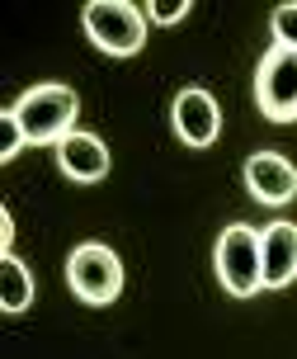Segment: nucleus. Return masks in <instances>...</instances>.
Here are the masks:
<instances>
[{
	"instance_id": "nucleus-1",
	"label": "nucleus",
	"mask_w": 297,
	"mask_h": 359,
	"mask_svg": "<svg viewBox=\"0 0 297 359\" xmlns=\"http://www.w3.org/2000/svg\"><path fill=\"white\" fill-rule=\"evenodd\" d=\"M10 114L19 118L29 147H57L76 133V118H81V95L62 81H43V86H29L19 95Z\"/></svg>"
},
{
	"instance_id": "nucleus-2",
	"label": "nucleus",
	"mask_w": 297,
	"mask_h": 359,
	"mask_svg": "<svg viewBox=\"0 0 297 359\" xmlns=\"http://www.w3.org/2000/svg\"><path fill=\"white\" fill-rule=\"evenodd\" d=\"M85 38L99 48L104 57H137L146 48V10L132 0H90L81 10Z\"/></svg>"
},
{
	"instance_id": "nucleus-3",
	"label": "nucleus",
	"mask_w": 297,
	"mask_h": 359,
	"mask_svg": "<svg viewBox=\"0 0 297 359\" xmlns=\"http://www.w3.org/2000/svg\"><path fill=\"white\" fill-rule=\"evenodd\" d=\"M212 269L217 284L231 298H255L264 288V255H260V232L250 222H227L217 246H212Z\"/></svg>"
},
{
	"instance_id": "nucleus-4",
	"label": "nucleus",
	"mask_w": 297,
	"mask_h": 359,
	"mask_svg": "<svg viewBox=\"0 0 297 359\" xmlns=\"http://www.w3.org/2000/svg\"><path fill=\"white\" fill-rule=\"evenodd\" d=\"M67 284L85 307H109L123 293V260L104 241H81L67 255Z\"/></svg>"
},
{
	"instance_id": "nucleus-5",
	"label": "nucleus",
	"mask_w": 297,
	"mask_h": 359,
	"mask_svg": "<svg viewBox=\"0 0 297 359\" xmlns=\"http://www.w3.org/2000/svg\"><path fill=\"white\" fill-rule=\"evenodd\" d=\"M255 109L269 123H297V53L269 48L255 67Z\"/></svg>"
},
{
	"instance_id": "nucleus-6",
	"label": "nucleus",
	"mask_w": 297,
	"mask_h": 359,
	"mask_svg": "<svg viewBox=\"0 0 297 359\" xmlns=\"http://www.w3.org/2000/svg\"><path fill=\"white\" fill-rule=\"evenodd\" d=\"M170 128L189 151H208L222 137V104L208 86H184L170 104Z\"/></svg>"
},
{
	"instance_id": "nucleus-7",
	"label": "nucleus",
	"mask_w": 297,
	"mask_h": 359,
	"mask_svg": "<svg viewBox=\"0 0 297 359\" xmlns=\"http://www.w3.org/2000/svg\"><path fill=\"white\" fill-rule=\"evenodd\" d=\"M245 189L264 208H288L297 198V165L283 151H255L245 161Z\"/></svg>"
},
{
	"instance_id": "nucleus-8",
	"label": "nucleus",
	"mask_w": 297,
	"mask_h": 359,
	"mask_svg": "<svg viewBox=\"0 0 297 359\" xmlns=\"http://www.w3.org/2000/svg\"><path fill=\"white\" fill-rule=\"evenodd\" d=\"M53 151H57V170L71 184H99L109 175V165H113L104 137H95V133H71L67 142H57Z\"/></svg>"
},
{
	"instance_id": "nucleus-9",
	"label": "nucleus",
	"mask_w": 297,
	"mask_h": 359,
	"mask_svg": "<svg viewBox=\"0 0 297 359\" xmlns=\"http://www.w3.org/2000/svg\"><path fill=\"white\" fill-rule=\"evenodd\" d=\"M260 255H264V288H288L297 279V222L274 217L260 227Z\"/></svg>"
},
{
	"instance_id": "nucleus-10",
	"label": "nucleus",
	"mask_w": 297,
	"mask_h": 359,
	"mask_svg": "<svg viewBox=\"0 0 297 359\" xmlns=\"http://www.w3.org/2000/svg\"><path fill=\"white\" fill-rule=\"evenodd\" d=\"M0 269H5V293H0L5 317L29 312V303H34V269L24 265L19 255H0Z\"/></svg>"
},
{
	"instance_id": "nucleus-11",
	"label": "nucleus",
	"mask_w": 297,
	"mask_h": 359,
	"mask_svg": "<svg viewBox=\"0 0 297 359\" xmlns=\"http://www.w3.org/2000/svg\"><path fill=\"white\" fill-rule=\"evenodd\" d=\"M269 24H274V48H288V53H297V0H283V5H274Z\"/></svg>"
},
{
	"instance_id": "nucleus-12",
	"label": "nucleus",
	"mask_w": 297,
	"mask_h": 359,
	"mask_svg": "<svg viewBox=\"0 0 297 359\" xmlns=\"http://www.w3.org/2000/svg\"><path fill=\"white\" fill-rule=\"evenodd\" d=\"M24 147H29V137H24L19 118L10 114V109H5V114H0V161H15Z\"/></svg>"
},
{
	"instance_id": "nucleus-13",
	"label": "nucleus",
	"mask_w": 297,
	"mask_h": 359,
	"mask_svg": "<svg viewBox=\"0 0 297 359\" xmlns=\"http://www.w3.org/2000/svg\"><path fill=\"white\" fill-rule=\"evenodd\" d=\"M151 24H179V19H189V0H151V5H141Z\"/></svg>"
},
{
	"instance_id": "nucleus-14",
	"label": "nucleus",
	"mask_w": 297,
	"mask_h": 359,
	"mask_svg": "<svg viewBox=\"0 0 297 359\" xmlns=\"http://www.w3.org/2000/svg\"><path fill=\"white\" fill-rule=\"evenodd\" d=\"M0 255H15V217H10V208H0Z\"/></svg>"
}]
</instances>
